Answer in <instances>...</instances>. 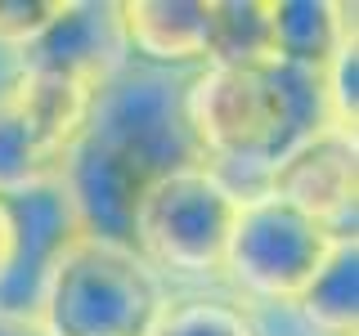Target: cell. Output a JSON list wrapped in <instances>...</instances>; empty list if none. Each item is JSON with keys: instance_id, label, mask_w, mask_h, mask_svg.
Wrapping results in <instances>:
<instances>
[{"instance_id": "obj_1", "label": "cell", "mask_w": 359, "mask_h": 336, "mask_svg": "<svg viewBox=\"0 0 359 336\" xmlns=\"http://www.w3.org/2000/svg\"><path fill=\"white\" fill-rule=\"evenodd\" d=\"M202 162L184 126V72L126 63L95 94L63 166L86 233L126 242L140 197L162 175Z\"/></svg>"}, {"instance_id": "obj_8", "label": "cell", "mask_w": 359, "mask_h": 336, "mask_svg": "<svg viewBox=\"0 0 359 336\" xmlns=\"http://www.w3.org/2000/svg\"><path fill=\"white\" fill-rule=\"evenodd\" d=\"M5 202H9V216H14V260H9V274L0 278V305L32 309L45 269L81 233V220H76V206L67 197L63 179L36 184Z\"/></svg>"}, {"instance_id": "obj_19", "label": "cell", "mask_w": 359, "mask_h": 336, "mask_svg": "<svg viewBox=\"0 0 359 336\" xmlns=\"http://www.w3.org/2000/svg\"><path fill=\"white\" fill-rule=\"evenodd\" d=\"M14 72H18V59H14V54H5V50H0V85H5Z\"/></svg>"}, {"instance_id": "obj_10", "label": "cell", "mask_w": 359, "mask_h": 336, "mask_svg": "<svg viewBox=\"0 0 359 336\" xmlns=\"http://www.w3.org/2000/svg\"><path fill=\"white\" fill-rule=\"evenodd\" d=\"M355 41V5L341 0H269V54L323 72L328 59Z\"/></svg>"}, {"instance_id": "obj_16", "label": "cell", "mask_w": 359, "mask_h": 336, "mask_svg": "<svg viewBox=\"0 0 359 336\" xmlns=\"http://www.w3.org/2000/svg\"><path fill=\"white\" fill-rule=\"evenodd\" d=\"M63 0H0V50L18 54L59 18Z\"/></svg>"}, {"instance_id": "obj_5", "label": "cell", "mask_w": 359, "mask_h": 336, "mask_svg": "<svg viewBox=\"0 0 359 336\" xmlns=\"http://www.w3.org/2000/svg\"><path fill=\"white\" fill-rule=\"evenodd\" d=\"M346 238H355V233H346ZM337 242H341V233L314 224L283 197L252 193L243 197L238 220H233L220 287L238 296L243 305H297L301 291L328 265Z\"/></svg>"}, {"instance_id": "obj_7", "label": "cell", "mask_w": 359, "mask_h": 336, "mask_svg": "<svg viewBox=\"0 0 359 336\" xmlns=\"http://www.w3.org/2000/svg\"><path fill=\"white\" fill-rule=\"evenodd\" d=\"M130 63L121 9L112 0H63L59 18L18 54V67L72 76L90 90H104Z\"/></svg>"}, {"instance_id": "obj_4", "label": "cell", "mask_w": 359, "mask_h": 336, "mask_svg": "<svg viewBox=\"0 0 359 336\" xmlns=\"http://www.w3.org/2000/svg\"><path fill=\"white\" fill-rule=\"evenodd\" d=\"M238 206L243 197L211 166H180L140 197L126 242L166 283V291L220 287Z\"/></svg>"}, {"instance_id": "obj_17", "label": "cell", "mask_w": 359, "mask_h": 336, "mask_svg": "<svg viewBox=\"0 0 359 336\" xmlns=\"http://www.w3.org/2000/svg\"><path fill=\"white\" fill-rule=\"evenodd\" d=\"M0 336H50L32 309H5L0 305Z\"/></svg>"}, {"instance_id": "obj_11", "label": "cell", "mask_w": 359, "mask_h": 336, "mask_svg": "<svg viewBox=\"0 0 359 336\" xmlns=\"http://www.w3.org/2000/svg\"><path fill=\"white\" fill-rule=\"evenodd\" d=\"M63 166L67 157L41 139V130L32 126V117L14 94V76H9L0 85V197H18L36 184L63 179Z\"/></svg>"}, {"instance_id": "obj_6", "label": "cell", "mask_w": 359, "mask_h": 336, "mask_svg": "<svg viewBox=\"0 0 359 336\" xmlns=\"http://www.w3.org/2000/svg\"><path fill=\"white\" fill-rule=\"evenodd\" d=\"M261 193L283 197L301 216L332 233H355L359 211V139L337 126L314 130L306 144H297L283 162L269 171Z\"/></svg>"}, {"instance_id": "obj_3", "label": "cell", "mask_w": 359, "mask_h": 336, "mask_svg": "<svg viewBox=\"0 0 359 336\" xmlns=\"http://www.w3.org/2000/svg\"><path fill=\"white\" fill-rule=\"evenodd\" d=\"M166 300V283L130 242L76 233L45 269L32 314L50 336H144Z\"/></svg>"}, {"instance_id": "obj_12", "label": "cell", "mask_w": 359, "mask_h": 336, "mask_svg": "<svg viewBox=\"0 0 359 336\" xmlns=\"http://www.w3.org/2000/svg\"><path fill=\"white\" fill-rule=\"evenodd\" d=\"M314 336H355L359 328V238H341L319 278L292 305Z\"/></svg>"}, {"instance_id": "obj_18", "label": "cell", "mask_w": 359, "mask_h": 336, "mask_svg": "<svg viewBox=\"0 0 359 336\" xmlns=\"http://www.w3.org/2000/svg\"><path fill=\"white\" fill-rule=\"evenodd\" d=\"M9 260H14V216H9V202L0 197V278L9 274Z\"/></svg>"}, {"instance_id": "obj_2", "label": "cell", "mask_w": 359, "mask_h": 336, "mask_svg": "<svg viewBox=\"0 0 359 336\" xmlns=\"http://www.w3.org/2000/svg\"><path fill=\"white\" fill-rule=\"evenodd\" d=\"M184 126L202 166L238 197H252L297 144L328 126L323 72L274 54L207 63L184 76Z\"/></svg>"}, {"instance_id": "obj_9", "label": "cell", "mask_w": 359, "mask_h": 336, "mask_svg": "<svg viewBox=\"0 0 359 336\" xmlns=\"http://www.w3.org/2000/svg\"><path fill=\"white\" fill-rule=\"evenodd\" d=\"M117 9L130 63L184 76L211 63L216 0H126Z\"/></svg>"}, {"instance_id": "obj_15", "label": "cell", "mask_w": 359, "mask_h": 336, "mask_svg": "<svg viewBox=\"0 0 359 336\" xmlns=\"http://www.w3.org/2000/svg\"><path fill=\"white\" fill-rule=\"evenodd\" d=\"M323 104H328V126L355 134L359 121V36L346 41L323 67Z\"/></svg>"}, {"instance_id": "obj_14", "label": "cell", "mask_w": 359, "mask_h": 336, "mask_svg": "<svg viewBox=\"0 0 359 336\" xmlns=\"http://www.w3.org/2000/svg\"><path fill=\"white\" fill-rule=\"evenodd\" d=\"M269 54V0H216L211 63H238Z\"/></svg>"}, {"instance_id": "obj_13", "label": "cell", "mask_w": 359, "mask_h": 336, "mask_svg": "<svg viewBox=\"0 0 359 336\" xmlns=\"http://www.w3.org/2000/svg\"><path fill=\"white\" fill-rule=\"evenodd\" d=\"M144 336H261L252 309L224 287L207 291H166L157 318Z\"/></svg>"}]
</instances>
